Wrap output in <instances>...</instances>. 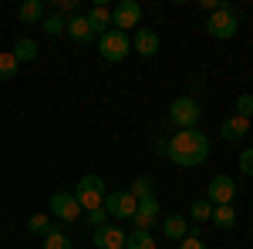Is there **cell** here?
<instances>
[{
	"instance_id": "6da1fadb",
	"label": "cell",
	"mask_w": 253,
	"mask_h": 249,
	"mask_svg": "<svg viewBox=\"0 0 253 249\" xmlns=\"http://www.w3.org/2000/svg\"><path fill=\"white\" fill-rule=\"evenodd\" d=\"M166 155L182 169H199L206 162V155H210V138L199 128H182L166 142Z\"/></svg>"
},
{
	"instance_id": "7a4b0ae2",
	"label": "cell",
	"mask_w": 253,
	"mask_h": 249,
	"mask_svg": "<svg viewBox=\"0 0 253 249\" xmlns=\"http://www.w3.org/2000/svg\"><path fill=\"white\" fill-rule=\"evenodd\" d=\"M75 199H78L81 212H91V209H101L105 206V199H108V189H105V182H101V175H84L78 182V189L71 192Z\"/></svg>"
},
{
	"instance_id": "3957f363",
	"label": "cell",
	"mask_w": 253,
	"mask_h": 249,
	"mask_svg": "<svg viewBox=\"0 0 253 249\" xmlns=\"http://www.w3.org/2000/svg\"><path fill=\"white\" fill-rule=\"evenodd\" d=\"M206 31H210V37L216 40H230L240 31V14H236L233 3H223L216 14H210V24H206Z\"/></svg>"
},
{
	"instance_id": "277c9868",
	"label": "cell",
	"mask_w": 253,
	"mask_h": 249,
	"mask_svg": "<svg viewBox=\"0 0 253 249\" xmlns=\"http://www.w3.org/2000/svg\"><path fill=\"white\" fill-rule=\"evenodd\" d=\"M98 51H101V58H105V61L118 64V61H125L128 54H132V37L112 27L108 34H101V37H98Z\"/></svg>"
},
{
	"instance_id": "5b68a950",
	"label": "cell",
	"mask_w": 253,
	"mask_h": 249,
	"mask_svg": "<svg viewBox=\"0 0 253 249\" xmlns=\"http://www.w3.org/2000/svg\"><path fill=\"white\" fill-rule=\"evenodd\" d=\"M199 118H203V108H199V101L196 98H175L172 105H169V121H172L175 128L182 132V128H196L199 125Z\"/></svg>"
},
{
	"instance_id": "8992f818",
	"label": "cell",
	"mask_w": 253,
	"mask_h": 249,
	"mask_svg": "<svg viewBox=\"0 0 253 249\" xmlns=\"http://www.w3.org/2000/svg\"><path fill=\"white\" fill-rule=\"evenodd\" d=\"M138 20H142V7H138L135 0H122L115 10H112V27L122 31V34L138 31Z\"/></svg>"
},
{
	"instance_id": "52a82bcc",
	"label": "cell",
	"mask_w": 253,
	"mask_h": 249,
	"mask_svg": "<svg viewBox=\"0 0 253 249\" xmlns=\"http://www.w3.org/2000/svg\"><path fill=\"white\" fill-rule=\"evenodd\" d=\"M51 215L61 219V222H78L81 219V206L71 192H54L51 195Z\"/></svg>"
},
{
	"instance_id": "ba28073f",
	"label": "cell",
	"mask_w": 253,
	"mask_h": 249,
	"mask_svg": "<svg viewBox=\"0 0 253 249\" xmlns=\"http://www.w3.org/2000/svg\"><path fill=\"white\" fill-rule=\"evenodd\" d=\"M236 195V182L230 175H213L210 178V189H206V202L210 206H230Z\"/></svg>"
},
{
	"instance_id": "9c48e42d",
	"label": "cell",
	"mask_w": 253,
	"mask_h": 249,
	"mask_svg": "<svg viewBox=\"0 0 253 249\" xmlns=\"http://www.w3.org/2000/svg\"><path fill=\"white\" fill-rule=\"evenodd\" d=\"M135 209H138V199L132 192H108V199H105V212L115 215V219H132Z\"/></svg>"
},
{
	"instance_id": "30bf717a",
	"label": "cell",
	"mask_w": 253,
	"mask_h": 249,
	"mask_svg": "<svg viewBox=\"0 0 253 249\" xmlns=\"http://www.w3.org/2000/svg\"><path fill=\"white\" fill-rule=\"evenodd\" d=\"M159 219V199L156 195H145V199H138V209H135V215H132V222H135V229H152Z\"/></svg>"
},
{
	"instance_id": "8fae6325",
	"label": "cell",
	"mask_w": 253,
	"mask_h": 249,
	"mask_svg": "<svg viewBox=\"0 0 253 249\" xmlns=\"http://www.w3.org/2000/svg\"><path fill=\"white\" fill-rule=\"evenodd\" d=\"M132 47H135L138 58H156L159 47H162V40H159V34L152 31V27H138V31H135V40H132Z\"/></svg>"
},
{
	"instance_id": "7c38bea8",
	"label": "cell",
	"mask_w": 253,
	"mask_h": 249,
	"mask_svg": "<svg viewBox=\"0 0 253 249\" xmlns=\"http://www.w3.org/2000/svg\"><path fill=\"white\" fill-rule=\"evenodd\" d=\"M125 236L128 232H122L118 226H101V229H95L91 243H95V249H125Z\"/></svg>"
},
{
	"instance_id": "4fadbf2b",
	"label": "cell",
	"mask_w": 253,
	"mask_h": 249,
	"mask_svg": "<svg viewBox=\"0 0 253 249\" xmlns=\"http://www.w3.org/2000/svg\"><path fill=\"white\" fill-rule=\"evenodd\" d=\"M64 34L71 40H78V44H91V40L98 37L95 27L88 24V17L84 14H75V17H68V27H64Z\"/></svg>"
},
{
	"instance_id": "5bb4252c",
	"label": "cell",
	"mask_w": 253,
	"mask_h": 249,
	"mask_svg": "<svg viewBox=\"0 0 253 249\" xmlns=\"http://www.w3.org/2000/svg\"><path fill=\"white\" fill-rule=\"evenodd\" d=\"M243 135H250V118L233 115V118H226V121L219 125V138H223V142H240Z\"/></svg>"
},
{
	"instance_id": "9a60e30c",
	"label": "cell",
	"mask_w": 253,
	"mask_h": 249,
	"mask_svg": "<svg viewBox=\"0 0 253 249\" xmlns=\"http://www.w3.org/2000/svg\"><path fill=\"white\" fill-rule=\"evenodd\" d=\"M84 17H88V24L95 27V34H98V37L112 31V10H108L105 3H95V7H91V10H88Z\"/></svg>"
},
{
	"instance_id": "2e32d148",
	"label": "cell",
	"mask_w": 253,
	"mask_h": 249,
	"mask_svg": "<svg viewBox=\"0 0 253 249\" xmlns=\"http://www.w3.org/2000/svg\"><path fill=\"white\" fill-rule=\"evenodd\" d=\"M186 232H189L186 215H166V219H162V236H166V239L182 243V239H186Z\"/></svg>"
},
{
	"instance_id": "e0dca14e",
	"label": "cell",
	"mask_w": 253,
	"mask_h": 249,
	"mask_svg": "<svg viewBox=\"0 0 253 249\" xmlns=\"http://www.w3.org/2000/svg\"><path fill=\"white\" fill-rule=\"evenodd\" d=\"M210 222H216V229H233L236 226V209L233 206H213Z\"/></svg>"
},
{
	"instance_id": "ac0fdd59",
	"label": "cell",
	"mask_w": 253,
	"mask_h": 249,
	"mask_svg": "<svg viewBox=\"0 0 253 249\" xmlns=\"http://www.w3.org/2000/svg\"><path fill=\"white\" fill-rule=\"evenodd\" d=\"M51 229H58V226H54V219L44 215V212H34V215L27 219V232H34V236H41V239H44Z\"/></svg>"
},
{
	"instance_id": "d6986e66",
	"label": "cell",
	"mask_w": 253,
	"mask_h": 249,
	"mask_svg": "<svg viewBox=\"0 0 253 249\" xmlns=\"http://www.w3.org/2000/svg\"><path fill=\"white\" fill-rule=\"evenodd\" d=\"M125 249H156V239H152V232H145V229H132L125 236Z\"/></svg>"
},
{
	"instance_id": "ffe728a7",
	"label": "cell",
	"mask_w": 253,
	"mask_h": 249,
	"mask_svg": "<svg viewBox=\"0 0 253 249\" xmlns=\"http://www.w3.org/2000/svg\"><path fill=\"white\" fill-rule=\"evenodd\" d=\"M17 17L24 20V24H38V20H44V3H41V0H27V3H20Z\"/></svg>"
},
{
	"instance_id": "44dd1931",
	"label": "cell",
	"mask_w": 253,
	"mask_h": 249,
	"mask_svg": "<svg viewBox=\"0 0 253 249\" xmlns=\"http://www.w3.org/2000/svg\"><path fill=\"white\" fill-rule=\"evenodd\" d=\"M64 27H68V20L61 17V14H44V20H41V31H44L47 37H58V34H64Z\"/></svg>"
},
{
	"instance_id": "7402d4cb",
	"label": "cell",
	"mask_w": 253,
	"mask_h": 249,
	"mask_svg": "<svg viewBox=\"0 0 253 249\" xmlns=\"http://www.w3.org/2000/svg\"><path fill=\"white\" fill-rule=\"evenodd\" d=\"M14 58H17V64L20 61H34L38 58V44H34L31 37H20L17 44H14Z\"/></svg>"
},
{
	"instance_id": "603a6c76",
	"label": "cell",
	"mask_w": 253,
	"mask_h": 249,
	"mask_svg": "<svg viewBox=\"0 0 253 249\" xmlns=\"http://www.w3.org/2000/svg\"><path fill=\"white\" fill-rule=\"evenodd\" d=\"M17 58H14V51H0V81H10V77L17 74Z\"/></svg>"
},
{
	"instance_id": "cb8c5ba5",
	"label": "cell",
	"mask_w": 253,
	"mask_h": 249,
	"mask_svg": "<svg viewBox=\"0 0 253 249\" xmlns=\"http://www.w3.org/2000/svg\"><path fill=\"white\" fill-rule=\"evenodd\" d=\"M44 249H75V246H71V239H68L61 229H51L47 236H44Z\"/></svg>"
},
{
	"instance_id": "d4e9b609",
	"label": "cell",
	"mask_w": 253,
	"mask_h": 249,
	"mask_svg": "<svg viewBox=\"0 0 253 249\" xmlns=\"http://www.w3.org/2000/svg\"><path fill=\"white\" fill-rule=\"evenodd\" d=\"M189 215H193V222H196V226H199V222H210V215H213V206H210L206 199H199V202H193Z\"/></svg>"
},
{
	"instance_id": "484cf974",
	"label": "cell",
	"mask_w": 253,
	"mask_h": 249,
	"mask_svg": "<svg viewBox=\"0 0 253 249\" xmlns=\"http://www.w3.org/2000/svg\"><path fill=\"white\" fill-rule=\"evenodd\" d=\"M132 195H135V199H145V195H152V178H145V175H142V178H135V185H132Z\"/></svg>"
},
{
	"instance_id": "4316f807",
	"label": "cell",
	"mask_w": 253,
	"mask_h": 249,
	"mask_svg": "<svg viewBox=\"0 0 253 249\" xmlns=\"http://www.w3.org/2000/svg\"><path fill=\"white\" fill-rule=\"evenodd\" d=\"M236 115H240V118H250L253 115V95H240V98H236Z\"/></svg>"
},
{
	"instance_id": "83f0119b",
	"label": "cell",
	"mask_w": 253,
	"mask_h": 249,
	"mask_svg": "<svg viewBox=\"0 0 253 249\" xmlns=\"http://www.w3.org/2000/svg\"><path fill=\"white\" fill-rule=\"evenodd\" d=\"M84 219H88V222H91L95 229H101V226H108V212H105V206H101V209H91L88 215H84Z\"/></svg>"
},
{
	"instance_id": "f1b7e54d",
	"label": "cell",
	"mask_w": 253,
	"mask_h": 249,
	"mask_svg": "<svg viewBox=\"0 0 253 249\" xmlns=\"http://www.w3.org/2000/svg\"><path fill=\"white\" fill-rule=\"evenodd\" d=\"M236 165H240V172H243V175H253V145H250V148H243V155H240Z\"/></svg>"
},
{
	"instance_id": "f546056e",
	"label": "cell",
	"mask_w": 253,
	"mask_h": 249,
	"mask_svg": "<svg viewBox=\"0 0 253 249\" xmlns=\"http://www.w3.org/2000/svg\"><path fill=\"white\" fill-rule=\"evenodd\" d=\"M54 7H58L61 14H71V17H75V10H78V3H75V0H54Z\"/></svg>"
},
{
	"instance_id": "4dcf8cb0",
	"label": "cell",
	"mask_w": 253,
	"mask_h": 249,
	"mask_svg": "<svg viewBox=\"0 0 253 249\" xmlns=\"http://www.w3.org/2000/svg\"><path fill=\"white\" fill-rule=\"evenodd\" d=\"M179 249H206V246H203L199 239H193V236H186V239L179 243Z\"/></svg>"
},
{
	"instance_id": "1f68e13d",
	"label": "cell",
	"mask_w": 253,
	"mask_h": 249,
	"mask_svg": "<svg viewBox=\"0 0 253 249\" xmlns=\"http://www.w3.org/2000/svg\"><path fill=\"white\" fill-rule=\"evenodd\" d=\"M226 0H203V10H210V14H216L219 7H223Z\"/></svg>"
}]
</instances>
